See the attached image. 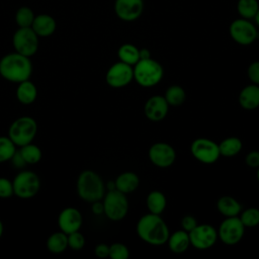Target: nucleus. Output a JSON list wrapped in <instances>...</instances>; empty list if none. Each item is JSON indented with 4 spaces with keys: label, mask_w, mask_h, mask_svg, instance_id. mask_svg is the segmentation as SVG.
Instances as JSON below:
<instances>
[{
    "label": "nucleus",
    "mask_w": 259,
    "mask_h": 259,
    "mask_svg": "<svg viewBox=\"0 0 259 259\" xmlns=\"http://www.w3.org/2000/svg\"><path fill=\"white\" fill-rule=\"evenodd\" d=\"M136 230L139 238L152 246L166 244L170 235L168 226L160 214L151 212L140 218Z\"/></svg>",
    "instance_id": "f257e3e1"
},
{
    "label": "nucleus",
    "mask_w": 259,
    "mask_h": 259,
    "mask_svg": "<svg viewBox=\"0 0 259 259\" xmlns=\"http://www.w3.org/2000/svg\"><path fill=\"white\" fill-rule=\"evenodd\" d=\"M32 73V64L28 57L18 53H10L0 60V75L12 83L28 80Z\"/></svg>",
    "instance_id": "f03ea898"
},
{
    "label": "nucleus",
    "mask_w": 259,
    "mask_h": 259,
    "mask_svg": "<svg viewBox=\"0 0 259 259\" xmlns=\"http://www.w3.org/2000/svg\"><path fill=\"white\" fill-rule=\"evenodd\" d=\"M78 196L87 202L101 200L105 194V186L101 177L92 170L82 171L77 179Z\"/></svg>",
    "instance_id": "7ed1b4c3"
},
{
    "label": "nucleus",
    "mask_w": 259,
    "mask_h": 259,
    "mask_svg": "<svg viewBox=\"0 0 259 259\" xmlns=\"http://www.w3.org/2000/svg\"><path fill=\"white\" fill-rule=\"evenodd\" d=\"M164 75L162 65L152 59H141L134 66V80L142 87H153L160 83Z\"/></svg>",
    "instance_id": "20e7f679"
},
{
    "label": "nucleus",
    "mask_w": 259,
    "mask_h": 259,
    "mask_svg": "<svg viewBox=\"0 0 259 259\" xmlns=\"http://www.w3.org/2000/svg\"><path fill=\"white\" fill-rule=\"evenodd\" d=\"M37 132V124L30 116L16 118L9 126L8 137L16 147H22L32 143Z\"/></svg>",
    "instance_id": "39448f33"
},
{
    "label": "nucleus",
    "mask_w": 259,
    "mask_h": 259,
    "mask_svg": "<svg viewBox=\"0 0 259 259\" xmlns=\"http://www.w3.org/2000/svg\"><path fill=\"white\" fill-rule=\"evenodd\" d=\"M103 213L113 222L121 221L128 211V200L124 193L117 189L108 190L102 198Z\"/></svg>",
    "instance_id": "423d86ee"
},
{
    "label": "nucleus",
    "mask_w": 259,
    "mask_h": 259,
    "mask_svg": "<svg viewBox=\"0 0 259 259\" xmlns=\"http://www.w3.org/2000/svg\"><path fill=\"white\" fill-rule=\"evenodd\" d=\"M12 184L14 194L22 199H29L35 196L40 188L39 177L34 172L28 170L18 172Z\"/></svg>",
    "instance_id": "0eeeda50"
},
{
    "label": "nucleus",
    "mask_w": 259,
    "mask_h": 259,
    "mask_svg": "<svg viewBox=\"0 0 259 259\" xmlns=\"http://www.w3.org/2000/svg\"><path fill=\"white\" fill-rule=\"evenodd\" d=\"M12 45L16 53L32 57L38 49V35L31 27H18L12 36Z\"/></svg>",
    "instance_id": "6e6552de"
},
{
    "label": "nucleus",
    "mask_w": 259,
    "mask_h": 259,
    "mask_svg": "<svg viewBox=\"0 0 259 259\" xmlns=\"http://www.w3.org/2000/svg\"><path fill=\"white\" fill-rule=\"evenodd\" d=\"M229 32L232 39L241 46H249L253 44L258 37V30L256 25L250 19L242 17L237 18L231 22Z\"/></svg>",
    "instance_id": "1a4fd4ad"
},
{
    "label": "nucleus",
    "mask_w": 259,
    "mask_h": 259,
    "mask_svg": "<svg viewBox=\"0 0 259 259\" xmlns=\"http://www.w3.org/2000/svg\"><path fill=\"white\" fill-rule=\"evenodd\" d=\"M192 156L202 164H213L221 157L219 144L207 138H197L190 145Z\"/></svg>",
    "instance_id": "9d476101"
},
{
    "label": "nucleus",
    "mask_w": 259,
    "mask_h": 259,
    "mask_svg": "<svg viewBox=\"0 0 259 259\" xmlns=\"http://www.w3.org/2000/svg\"><path fill=\"white\" fill-rule=\"evenodd\" d=\"M245 229L246 228L242 224L239 215L226 218L217 230L218 237L225 245L234 246L241 242Z\"/></svg>",
    "instance_id": "9b49d317"
},
{
    "label": "nucleus",
    "mask_w": 259,
    "mask_h": 259,
    "mask_svg": "<svg viewBox=\"0 0 259 259\" xmlns=\"http://www.w3.org/2000/svg\"><path fill=\"white\" fill-rule=\"evenodd\" d=\"M188 234L190 245L198 250L209 249L219 239L217 229L209 224H198Z\"/></svg>",
    "instance_id": "f8f14e48"
},
{
    "label": "nucleus",
    "mask_w": 259,
    "mask_h": 259,
    "mask_svg": "<svg viewBox=\"0 0 259 259\" xmlns=\"http://www.w3.org/2000/svg\"><path fill=\"white\" fill-rule=\"evenodd\" d=\"M134 80V67L123 62H116L109 67L105 75L106 83L112 88H121Z\"/></svg>",
    "instance_id": "ddd939ff"
},
{
    "label": "nucleus",
    "mask_w": 259,
    "mask_h": 259,
    "mask_svg": "<svg viewBox=\"0 0 259 259\" xmlns=\"http://www.w3.org/2000/svg\"><path fill=\"white\" fill-rule=\"evenodd\" d=\"M148 156L155 166L159 168H167L174 164L176 160V151L171 145L164 142H158L150 147Z\"/></svg>",
    "instance_id": "4468645a"
},
{
    "label": "nucleus",
    "mask_w": 259,
    "mask_h": 259,
    "mask_svg": "<svg viewBox=\"0 0 259 259\" xmlns=\"http://www.w3.org/2000/svg\"><path fill=\"white\" fill-rule=\"evenodd\" d=\"M144 11V0H115L114 12L123 21L137 20Z\"/></svg>",
    "instance_id": "2eb2a0df"
},
{
    "label": "nucleus",
    "mask_w": 259,
    "mask_h": 259,
    "mask_svg": "<svg viewBox=\"0 0 259 259\" xmlns=\"http://www.w3.org/2000/svg\"><path fill=\"white\" fill-rule=\"evenodd\" d=\"M83 223V218L79 209L76 207H66L61 210L58 217V226L60 231L65 234H71L79 231Z\"/></svg>",
    "instance_id": "dca6fc26"
},
{
    "label": "nucleus",
    "mask_w": 259,
    "mask_h": 259,
    "mask_svg": "<svg viewBox=\"0 0 259 259\" xmlns=\"http://www.w3.org/2000/svg\"><path fill=\"white\" fill-rule=\"evenodd\" d=\"M169 104L162 95H153L145 103L144 112L146 117L151 121H160L168 113Z\"/></svg>",
    "instance_id": "f3484780"
},
{
    "label": "nucleus",
    "mask_w": 259,
    "mask_h": 259,
    "mask_svg": "<svg viewBox=\"0 0 259 259\" xmlns=\"http://www.w3.org/2000/svg\"><path fill=\"white\" fill-rule=\"evenodd\" d=\"M31 28L38 35V37H47L55 32L57 28V22L53 16L42 13L35 15L31 24Z\"/></svg>",
    "instance_id": "a211bd4d"
},
{
    "label": "nucleus",
    "mask_w": 259,
    "mask_h": 259,
    "mask_svg": "<svg viewBox=\"0 0 259 259\" xmlns=\"http://www.w3.org/2000/svg\"><path fill=\"white\" fill-rule=\"evenodd\" d=\"M239 104L246 110L259 107V85L250 84L245 86L239 93Z\"/></svg>",
    "instance_id": "6ab92c4d"
},
{
    "label": "nucleus",
    "mask_w": 259,
    "mask_h": 259,
    "mask_svg": "<svg viewBox=\"0 0 259 259\" xmlns=\"http://www.w3.org/2000/svg\"><path fill=\"white\" fill-rule=\"evenodd\" d=\"M167 244L171 252L175 254H182L190 246L189 234L182 229L175 231L174 233L169 235Z\"/></svg>",
    "instance_id": "aec40b11"
},
{
    "label": "nucleus",
    "mask_w": 259,
    "mask_h": 259,
    "mask_svg": "<svg viewBox=\"0 0 259 259\" xmlns=\"http://www.w3.org/2000/svg\"><path fill=\"white\" fill-rule=\"evenodd\" d=\"M114 183H115V189L119 190L124 194H127L135 191L139 187L140 178L136 173L132 171H126L119 174L116 177Z\"/></svg>",
    "instance_id": "412c9836"
},
{
    "label": "nucleus",
    "mask_w": 259,
    "mask_h": 259,
    "mask_svg": "<svg viewBox=\"0 0 259 259\" xmlns=\"http://www.w3.org/2000/svg\"><path fill=\"white\" fill-rule=\"evenodd\" d=\"M217 208L219 212L225 218L238 217L242 211L241 203L230 195H224L220 197L217 202Z\"/></svg>",
    "instance_id": "4be33fe9"
},
{
    "label": "nucleus",
    "mask_w": 259,
    "mask_h": 259,
    "mask_svg": "<svg viewBox=\"0 0 259 259\" xmlns=\"http://www.w3.org/2000/svg\"><path fill=\"white\" fill-rule=\"evenodd\" d=\"M36 96H37L36 87L31 81H29V79L18 83V86L16 89V98L20 103L24 105L31 104L36 99Z\"/></svg>",
    "instance_id": "5701e85b"
},
{
    "label": "nucleus",
    "mask_w": 259,
    "mask_h": 259,
    "mask_svg": "<svg viewBox=\"0 0 259 259\" xmlns=\"http://www.w3.org/2000/svg\"><path fill=\"white\" fill-rule=\"evenodd\" d=\"M146 205L151 213L161 214L167 205V199L163 192L159 190H153L149 192L146 198Z\"/></svg>",
    "instance_id": "b1692460"
},
{
    "label": "nucleus",
    "mask_w": 259,
    "mask_h": 259,
    "mask_svg": "<svg viewBox=\"0 0 259 259\" xmlns=\"http://www.w3.org/2000/svg\"><path fill=\"white\" fill-rule=\"evenodd\" d=\"M242 148H243V143L237 137L226 138L219 144L221 156L227 157V158L238 155L242 151Z\"/></svg>",
    "instance_id": "393cba45"
},
{
    "label": "nucleus",
    "mask_w": 259,
    "mask_h": 259,
    "mask_svg": "<svg viewBox=\"0 0 259 259\" xmlns=\"http://www.w3.org/2000/svg\"><path fill=\"white\" fill-rule=\"evenodd\" d=\"M47 248L54 254L63 253L68 248V235L62 231L53 233L47 240Z\"/></svg>",
    "instance_id": "a878e982"
},
{
    "label": "nucleus",
    "mask_w": 259,
    "mask_h": 259,
    "mask_svg": "<svg viewBox=\"0 0 259 259\" xmlns=\"http://www.w3.org/2000/svg\"><path fill=\"white\" fill-rule=\"evenodd\" d=\"M117 57L120 62L134 67L140 61V49L133 44H123L117 50Z\"/></svg>",
    "instance_id": "bb28decb"
},
{
    "label": "nucleus",
    "mask_w": 259,
    "mask_h": 259,
    "mask_svg": "<svg viewBox=\"0 0 259 259\" xmlns=\"http://www.w3.org/2000/svg\"><path fill=\"white\" fill-rule=\"evenodd\" d=\"M164 97L169 106H180L185 101L186 93L181 86L171 85L166 89Z\"/></svg>",
    "instance_id": "cd10ccee"
},
{
    "label": "nucleus",
    "mask_w": 259,
    "mask_h": 259,
    "mask_svg": "<svg viewBox=\"0 0 259 259\" xmlns=\"http://www.w3.org/2000/svg\"><path fill=\"white\" fill-rule=\"evenodd\" d=\"M259 9L258 0H238L237 11L242 18L254 19Z\"/></svg>",
    "instance_id": "c85d7f7f"
},
{
    "label": "nucleus",
    "mask_w": 259,
    "mask_h": 259,
    "mask_svg": "<svg viewBox=\"0 0 259 259\" xmlns=\"http://www.w3.org/2000/svg\"><path fill=\"white\" fill-rule=\"evenodd\" d=\"M19 152L26 164H36L41 159V150L34 144L29 143L20 147Z\"/></svg>",
    "instance_id": "c756f323"
},
{
    "label": "nucleus",
    "mask_w": 259,
    "mask_h": 259,
    "mask_svg": "<svg viewBox=\"0 0 259 259\" xmlns=\"http://www.w3.org/2000/svg\"><path fill=\"white\" fill-rule=\"evenodd\" d=\"M35 15L33 10L27 6H21L15 13V22L18 27H31Z\"/></svg>",
    "instance_id": "7c9ffc66"
},
{
    "label": "nucleus",
    "mask_w": 259,
    "mask_h": 259,
    "mask_svg": "<svg viewBox=\"0 0 259 259\" xmlns=\"http://www.w3.org/2000/svg\"><path fill=\"white\" fill-rule=\"evenodd\" d=\"M239 218L245 228L257 227L259 225V208L248 207L244 210L242 209Z\"/></svg>",
    "instance_id": "2f4dec72"
},
{
    "label": "nucleus",
    "mask_w": 259,
    "mask_h": 259,
    "mask_svg": "<svg viewBox=\"0 0 259 259\" xmlns=\"http://www.w3.org/2000/svg\"><path fill=\"white\" fill-rule=\"evenodd\" d=\"M16 151V146L9 137H0V163L9 161Z\"/></svg>",
    "instance_id": "473e14b6"
},
{
    "label": "nucleus",
    "mask_w": 259,
    "mask_h": 259,
    "mask_svg": "<svg viewBox=\"0 0 259 259\" xmlns=\"http://www.w3.org/2000/svg\"><path fill=\"white\" fill-rule=\"evenodd\" d=\"M109 257L111 259H127L130 250L122 243H113L109 246Z\"/></svg>",
    "instance_id": "72a5a7b5"
},
{
    "label": "nucleus",
    "mask_w": 259,
    "mask_h": 259,
    "mask_svg": "<svg viewBox=\"0 0 259 259\" xmlns=\"http://www.w3.org/2000/svg\"><path fill=\"white\" fill-rule=\"evenodd\" d=\"M85 246V238L84 236L79 232H73L71 234H68V247L72 250L78 251L83 249Z\"/></svg>",
    "instance_id": "f704fd0d"
},
{
    "label": "nucleus",
    "mask_w": 259,
    "mask_h": 259,
    "mask_svg": "<svg viewBox=\"0 0 259 259\" xmlns=\"http://www.w3.org/2000/svg\"><path fill=\"white\" fill-rule=\"evenodd\" d=\"M13 194L12 181L5 177H0V198H9Z\"/></svg>",
    "instance_id": "c9c22d12"
},
{
    "label": "nucleus",
    "mask_w": 259,
    "mask_h": 259,
    "mask_svg": "<svg viewBox=\"0 0 259 259\" xmlns=\"http://www.w3.org/2000/svg\"><path fill=\"white\" fill-rule=\"evenodd\" d=\"M247 75L249 80L256 85H259V61L252 62L248 69H247Z\"/></svg>",
    "instance_id": "e433bc0d"
},
{
    "label": "nucleus",
    "mask_w": 259,
    "mask_h": 259,
    "mask_svg": "<svg viewBox=\"0 0 259 259\" xmlns=\"http://www.w3.org/2000/svg\"><path fill=\"white\" fill-rule=\"evenodd\" d=\"M197 225H198V223L193 215L187 214L181 219V228H182V230L186 231L187 233L192 231Z\"/></svg>",
    "instance_id": "4c0bfd02"
},
{
    "label": "nucleus",
    "mask_w": 259,
    "mask_h": 259,
    "mask_svg": "<svg viewBox=\"0 0 259 259\" xmlns=\"http://www.w3.org/2000/svg\"><path fill=\"white\" fill-rule=\"evenodd\" d=\"M246 164L251 168L259 167V151H251L245 157Z\"/></svg>",
    "instance_id": "58836bf2"
},
{
    "label": "nucleus",
    "mask_w": 259,
    "mask_h": 259,
    "mask_svg": "<svg viewBox=\"0 0 259 259\" xmlns=\"http://www.w3.org/2000/svg\"><path fill=\"white\" fill-rule=\"evenodd\" d=\"M94 253L98 258H107L109 257V246L104 243L98 244L94 249Z\"/></svg>",
    "instance_id": "ea45409f"
},
{
    "label": "nucleus",
    "mask_w": 259,
    "mask_h": 259,
    "mask_svg": "<svg viewBox=\"0 0 259 259\" xmlns=\"http://www.w3.org/2000/svg\"><path fill=\"white\" fill-rule=\"evenodd\" d=\"M10 161H11L13 167H15V168H23L26 165V163H25L24 159L22 158L19 150L15 151V153L13 154L12 158L10 159Z\"/></svg>",
    "instance_id": "a19ab883"
},
{
    "label": "nucleus",
    "mask_w": 259,
    "mask_h": 259,
    "mask_svg": "<svg viewBox=\"0 0 259 259\" xmlns=\"http://www.w3.org/2000/svg\"><path fill=\"white\" fill-rule=\"evenodd\" d=\"M91 209H92V212L94 213V214H101V213H103V203L100 201V200H98V201H94V202H92V205H91Z\"/></svg>",
    "instance_id": "79ce46f5"
},
{
    "label": "nucleus",
    "mask_w": 259,
    "mask_h": 259,
    "mask_svg": "<svg viewBox=\"0 0 259 259\" xmlns=\"http://www.w3.org/2000/svg\"><path fill=\"white\" fill-rule=\"evenodd\" d=\"M148 58H151V52L148 49H141L140 50V60L148 59Z\"/></svg>",
    "instance_id": "37998d69"
},
{
    "label": "nucleus",
    "mask_w": 259,
    "mask_h": 259,
    "mask_svg": "<svg viewBox=\"0 0 259 259\" xmlns=\"http://www.w3.org/2000/svg\"><path fill=\"white\" fill-rule=\"evenodd\" d=\"M107 189H108V190L115 189V183H114V181H113V182H108V183H107Z\"/></svg>",
    "instance_id": "c03bdc74"
},
{
    "label": "nucleus",
    "mask_w": 259,
    "mask_h": 259,
    "mask_svg": "<svg viewBox=\"0 0 259 259\" xmlns=\"http://www.w3.org/2000/svg\"><path fill=\"white\" fill-rule=\"evenodd\" d=\"M254 20H255L256 25L259 27V9H258V11H257V13H256V15L254 17Z\"/></svg>",
    "instance_id": "a18cd8bd"
},
{
    "label": "nucleus",
    "mask_w": 259,
    "mask_h": 259,
    "mask_svg": "<svg viewBox=\"0 0 259 259\" xmlns=\"http://www.w3.org/2000/svg\"><path fill=\"white\" fill-rule=\"evenodd\" d=\"M3 230H4V227H3V224H2V222L0 220V238H1L2 234H3Z\"/></svg>",
    "instance_id": "49530a36"
},
{
    "label": "nucleus",
    "mask_w": 259,
    "mask_h": 259,
    "mask_svg": "<svg viewBox=\"0 0 259 259\" xmlns=\"http://www.w3.org/2000/svg\"><path fill=\"white\" fill-rule=\"evenodd\" d=\"M256 176H257V179L259 181V167L257 168V172H256Z\"/></svg>",
    "instance_id": "de8ad7c7"
}]
</instances>
